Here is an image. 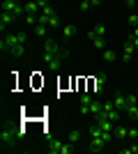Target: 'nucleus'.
I'll return each mask as SVG.
<instances>
[{
	"instance_id": "nucleus-32",
	"label": "nucleus",
	"mask_w": 138,
	"mask_h": 154,
	"mask_svg": "<svg viewBox=\"0 0 138 154\" xmlns=\"http://www.w3.org/2000/svg\"><path fill=\"white\" fill-rule=\"evenodd\" d=\"M46 2H53V0H46Z\"/></svg>"
},
{
	"instance_id": "nucleus-16",
	"label": "nucleus",
	"mask_w": 138,
	"mask_h": 154,
	"mask_svg": "<svg viewBox=\"0 0 138 154\" xmlns=\"http://www.w3.org/2000/svg\"><path fill=\"white\" fill-rule=\"evenodd\" d=\"M127 136H129V129H127V127H118V124H115V138H118V140H124Z\"/></svg>"
},
{
	"instance_id": "nucleus-30",
	"label": "nucleus",
	"mask_w": 138,
	"mask_h": 154,
	"mask_svg": "<svg viewBox=\"0 0 138 154\" xmlns=\"http://www.w3.org/2000/svg\"><path fill=\"white\" fill-rule=\"evenodd\" d=\"M131 39H133V46H136V51H138V37H133V35H131Z\"/></svg>"
},
{
	"instance_id": "nucleus-24",
	"label": "nucleus",
	"mask_w": 138,
	"mask_h": 154,
	"mask_svg": "<svg viewBox=\"0 0 138 154\" xmlns=\"http://www.w3.org/2000/svg\"><path fill=\"white\" fill-rule=\"evenodd\" d=\"M78 7H81V12H87V9H92V2L90 0H81Z\"/></svg>"
},
{
	"instance_id": "nucleus-15",
	"label": "nucleus",
	"mask_w": 138,
	"mask_h": 154,
	"mask_svg": "<svg viewBox=\"0 0 138 154\" xmlns=\"http://www.w3.org/2000/svg\"><path fill=\"white\" fill-rule=\"evenodd\" d=\"M101 110H104V103H101V101H97V99H94V101L90 103V113H92V115H94V117H97L99 113H101Z\"/></svg>"
},
{
	"instance_id": "nucleus-9",
	"label": "nucleus",
	"mask_w": 138,
	"mask_h": 154,
	"mask_svg": "<svg viewBox=\"0 0 138 154\" xmlns=\"http://www.w3.org/2000/svg\"><path fill=\"white\" fill-rule=\"evenodd\" d=\"M87 37H90L92 46H94L97 51H104V48H106V42H104V37H99V35H94V30H90V32H87Z\"/></svg>"
},
{
	"instance_id": "nucleus-34",
	"label": "nucleus",
	"mask_w": 138,
	"mask_h": 154,
	"mask_svg": "<svg viewBox=\"0 0 138 154\" xmlns=\"http://www.w3.org/2000/svg\"><path fill=\"white\" fill-rule=\"evenodd\" d=\"M136 97H138V90H136Z\"/></svg>"
},
{
	"instance_id": "nucleus-18",
	"label": "nucleus",
	"mask_w": 138,
	"mask_h": 154,
	"mask_svg": "<svg viewBox=\"0 0 138 154\" xmlns=\"http://www.w3.org/2000/svg\"><path fill=\"white\" fill-rule=\"evenodd\" d=\"M74 35H76V26H72V23H69V26H65V30H62V37L69 39V37H74Z\"/></svg>"
},
{
	"instance_id": "nucleus-20",
	"label": "nucleus",
	"mask_w": 138,
	"mask_h": 154,
	"mask_svg": "<svg viewBox=\"0 0 138 154\" xmlns=\"http://www.w3.org/2000/svg\"><path fill=\"white\" fill-rule=\"evenodd\" d=\"M101 53H104V60H106V62H113V60H115V51H111V48H104Z\"/></svg>"
},
{
	"instance_id": "nucleus-12",
	"label": "nucleus",
	"mask_w": 138,
	"mask_h": 154,
	"mask_svg": "<svg viewBox=\"0 0 138 154\" xmlns=\"http://www.w3.org/2000/svg\"><path fill=\"white\" fill-rule=\"evenodd\" d=\"M16 19L14 14H9V12H2V16H0V30H5V28H9V23Z\"/></svg>"
},
{
	"instance_id": "nucleus-31",
	"label": "nucleus",
	"mask_w": 138,
	"mask_h": 154,
	"mask_svg": "<svg viewBox=\"0 0 138 154\" xmlns=\"http://www.w3.org/2000/svg\"><path fill=\"white\" fill-rule=\"evenodd\" d=\"M133 37H138V26H136V28H133Z\"/></svg>"
},
{
	"instance_id": "nucleus-19",
	"label": "nucleus",
	"mask_w": 138,
	"mask_h": 154,
	"mask_svg": "<svg viewBox=\"0 0 138 154\" xmlns=\"http://www.w3.org/2000/svg\"><path fill=\"white\" fill-rule=\"evenodd\" d=\"M78 140H81V131H78V129H72V131H69V143L76 145Z\"/></svg>"
},
{
	"instance_id": "nucleus-23",
	"label": "nucleus",
	"mask_w": 138,
	"mask_h": 154,
	"mask_svg": "<svg viewBox=\"0 0 138 154\" xmlns=\"http://www.w3.org/2000/svg\"><path fill=\"white\" fill-rule=\"evenodd\" d=\"M58 26H60V19H58V14L48 16V28H58Z\"/></svg>"
},
{
	"instance_id": "nucleus-7",
	"label": "nucleus",
	"mask_w": 138,
	"mask_h": 154,
	"mask_svg": "<svg viewBox=\"0 0 138 154\" xmlns=\"http://www.w3.org/2000/svg\"><path fill=\"white\" fill-rule=\"evenodd\" d=\"M16 138H19V131H16V129H2V134H0L2 145H9V143H14Z\"/></svg>"
},
{
	"instance_id": "nucleus-1",
	"label": "nucleus",
	"mask_w": 138,
	"mask_h": 154,
	"mask_svg": "<svg viewBox=\"0 0 138 154\" xmlns=\"http://www.w3.org/2000/svg\"><path fill=\"white\" fill-rule=\"evenodd\" d=\"M67 53H69V51H67L65 46L55 44L53 39H46V42H44V53H41V58H44V62L48 64V69H51V71H58L60 64L65 62Z\"/></svg>"
},
{
	"instance_id": "nucleus-10",
	"label": "nucleus",
	"mask_w": 138,
	"mask_h": 154,
	"mask_svg": "<svg viewBox=\"0 0 138 154\" xmlns=\"http://www.w3.org/2000/svg\"><path fill=\"white\" fill-rule=\"evenodd\" d=\"M106 147V140L99 136V138H90V149L92 152H101V149Z\"/></svg>"
},
{
	"instance_id": "nucleus-29",
	"label": "nucleus",
	"mask_w": 138,
	"mask_h": 154,
	"mask_svg": "<svg viewBox=\"0 0 138 154\" xmlns=\"http://www.w3.org/2000/svg\"><path fill=\"white\" fill-rule=\"evenodd\" d=\"M90 2H92V7H99L101 2H104V0H90Z\"/></svg>"
},
{
	"instance_id": "nucleus-5",
	"label": "nucleus",
	"mask_w": 138,
	"mask_h": 154,
	"mask_svg": "<svg viewBox=\"0 0 138 154\" xmlns=\"http://www.w3.org/2000/svg\"><path fill=\"white\" fill-rule=\"evenodd\" d=\"M94 101V97L90 92H83L81 94V106H78V113L81 115H90V103Z\"/></svg>"
},
{
	"instance_id": "nucleus-11",
	"label": "nucleus",
	"mask_w": 138,
	"mask_h": 154,
	"mask_svg": "<svg viewBox=\"0 0 138 154\" xmlns=\"http://www.w3.org/2000/svg\"><path fill=\"white\" fill-rule=\"evenodd\" d=\"M23 7H26V14H39L41 12V5H39V2H35V0H28Z\"/></svg>"
},
{
	"instance_id": "nucleus-27",
	"label": "nucleus",
	"mask_w": 138,
	"mask_h": 154,
	"mask_svg": "<svg viewBox=\"0 0 138 154\" xmlns=\"http://www.w3.org/2000/svg\"><path fill=\"white\" fill-rule=\"evenodd\" d=\"M129 140H136L138 138V129H129V136H127Z\"/></svg>"
},
{
	"instance_id": "nucleus-8",
	"label": "nucleus",
	"mask_w": 138,
	"mask_h": 154,
	"mask_svg": "<svg viewBox=\"0 0 138 154\" xmlns=\"http://www.w3.org/2000/svg\"><path fill=\"white\" fill-rule=\"evenodd\" d=\"M133 51H136V46H133V39L129 37L124 42V48H122V60H124V62H129V60L133 58Z\"/></svg>"
},
{
	"instance_id": "nucleus-2",
	"label": "nucleus",
	"mask_w": 138,
	"mask_h": 154,
	"mask_svg": "<svg viewBox=\"0 0 138 154\" xmlns=\"http://www.w3.org/2000/svg\"><path fill=\"white\" fill-rule=\"evenodd\" d=\"M26 32H12V35H5L2 42H0V48L7 53H12L14 58H23L26 55Z\"/></svg>"
},
{
	"instance_id": "nucleus-25",
	"label": "nucleus",
	"mask_w": 138,
	"mask_h": 154,
	"mask_svg": "<svg viewBox=\"0 0 138 154\" xmlns=\"http://www.w3.org/2000/svg\"><path fill=\"white\" fill-rule=\"evenodd\" d=\"M122 152H124V154H138V145H136V140H133V145H131V147H124Z\"/></svg>"
},
{
	"instance_id": "nucleus-33",
	"label": "nucleus",
	"mask_w": 138,
	"mask_h": 154,
	"mask_svg": "<svg viewBox=\"0 0 138 154\" xmlns=\"http://www.w3.org/2000/svg\"><path fill=\"white\" fill-rule=\"evenodd\" d=\"M35 2H41V0H35Z\"/></svg>"
},
{
	"instance_id": "nucleus-4",
	"label": "nucleus",
	"mask_w": 138,
	"mask_h": 154,
	"mask_svg": "<svg viewBox=\"0 0 138 154\" xmlns=\"http://www.w3.org/2000/svg\"><path fill=\"white\" fill-rule=\"evenodd\" d=\"M2 12H9V14H14V16L19 19L21 14L26 12V7L21 5L19 0H2Z\"/></svg>"
},
{
	"instance_id": "nucleus-22",
	"label": "nucleus",
	"mask_w": 138,
	"mask_h": 154,
	"mask_svg": "<svg viewBox=\"0 0 138 154\" xmlns=\"http://www.w3.org/2000/svg\"><path fill=\"white\" fill-rule=\"evenodd\" d=\"M37 21H39V14H26V23H30V26H37Z\"/></svg>"
},
{
	"instance_id": "nucleus-17",
	"label": "nucleus",
	"mask_w": 138,
	"mask_h": 154,
	"mask_svg": "<svg viewBox=\"0 0 138 154\" xmlns=\"http://www.w3.org/2000/svg\"><path fill=\"white\" fill-rule=\"evenodd\" d=\"M35 35H37V37H46V35H48V26L37 23V26H35Z\"/></svg>"
},
{
	"instance_id": "nucleus-13",
	"label": "nucleus",
	"mask_w": 138,
	"mask_h": 154,
	"mask_svg": "<svg viewBox=\"0 0 138 154\" xmlns=\"http://www.w3.org/2000/svg\"><path fill=\"white\" fill-rule=\"evenodd\" d=\"M104 85H106V76H99L94 83H92V92H97V97L104 92Z\"/></svg>"
},
{
	"instance_id": "nucleus-28",
	"label": "nucleus",
	"mask_w": 138,
	"mask_h": 154,
	"mask_svg": "<svg viewBox=\"0 0 138 154\" xmlns=\"http://www.w3.org/2000/svg\"><path fill=\"white\" fill-rule=\"evenodd\" d=\"M136 2H138V0H124V5L129 7V9H133V7H136Z\"/></svg>"
},
{
	"instance_id": "nucleus-26",
	"label": "nucleus",
	"mask_w": 138,
	"mask_h": 154,
	"mask_svg": "<svg viewBox=\"0 0 138 154\" xmlns=\"http://www.w3.org/2000/svg\"><path fill=\"white\" fill-rule=\"evenodd\" d=\"M94 35H99V37H104V35H106V26H104V23H99V26L94 28Z\"/></svg>"
},
{
	"instance_id": "nucleus-21",
	"label": "nucleus",
	"mask_w": 138,
	"mask_h": 154,
	"mask_svg": "<svg viewBox=\"0 0 138 154\" xmlns=\"http://www.w3.org/2000/svg\"><path fill=\"white\" fill-rule=\"evenodd\" d=\"M127 23H129L131 28H136V26H138V12H131V14H129V19H127Z\"/></svg>"
},
{
	"instance_id": "nucleus-3",
	"label": "nucleus",
	"mask_w": 138,
	"mask_h": 154,
	"mask_svg": "<svg viewBox=\"0 0 138 154\" xmlns=\"http://www.w3.org/2000/svg\"><path fill=\"white\" fill-rule=\"evenodd\" d=\"M48 152H51V154H72L74 152V143L51 140V143H48Z\"/></svg>"
},
{
	"instance_id": "nucleus-6",
	"label": "nucleus",
	"mask_w": 138,
	"mask_h": 154,
	"mask_svg": "<svg viewBox=\"0 0 138 154\" xmlns=\"http://www.w3.org/2000/svg\"><path fill=\"white\" fill-rule=\"evenodd\" d=\"M113 103H115V108H118V110H127V106H129V97H127L124 92L115 90V99H113Z\"/></svg>"
},
{
	"instance_id": "nucleus-14",
	"label": "nucleus",
	"mask_w": 138,
	"mask_h": 154,
	"mask_svg": "<svg viewBox=\"0 0 138 154\" xmlns=\"http://www.w3.org/2000/svg\"><path fill=\"white\" fill-rule=\"evenodd\" d=\"M127 115L131 117V120H138V101H129V106H127Z\"/></svg>"
}]
</instances>
